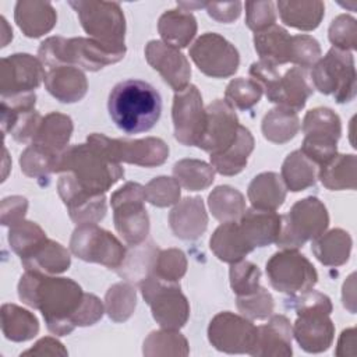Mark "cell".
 <instances>
[{"instance_id":"6da1fadb","label":"cell","mask_w":357,"mask_h":357,"mask_svg":"<svg viewBox=\"0 0 357 357\" xmlns=\"http://www.w3.org/2000/svg\"><path fill=\"white\" fill-rule=\"evenodd\" d=\"M18 297L28 307L42 312L45 324L53 335L66 336L77 328L85 293L70 278L25 271L18 282Z\"/></svg>"},{"instance_id":"7a4b0ae2","label":"cell","mask_w":357,"mask_h":357,"mask_svg":"<svg viewBox=\"0 0 357 357\" xmlns=\"http://www.w3.org/2000/svg\"><path fill=\"white\" fill-rule=\"evenodd\" d=\"M107 110L112 121L123 132H146L160 119L162 98L149 82L130 78L112 88Z\"/></svg>"},{"instance_id":"3957f363","label":"cell","mask_w":357,"mask_h":357,"mask_svg":"<svg viewBox=\"0 0 357 357\" xmlns=\"http://www.w3.org/2000/svg\"><path fill=\"white\" fill-rule=\"evenodd\" d=\"M127 50L112 49L92 38L50 36L38 49V59L47 70L59 66H75L85 71H98L124 59Z\"/></svg>"},{"instance_id":"277c9868","label":"cell","mask_w":357,"mask_h":357,"mask_svg":"<svg viewBox=\"0 0 357 357\" xmlns=\"http://www.w3.org/2000/svg\"><path fill=\"white\" fill-rule=\"evenodd\" d=\"M54 173H70L86 190L105 194L123 178L124 169L95 145L85 142L67 146L57 158Z\"/></svg>"},{"instance_id":"5b68a950","label":"cell","mask_w":357,"mask_h":357,"mask_svg":"<svg viewBox=\"0 0 357 357\" xmlns=\"http://www.w3.org/2000/svg\"><path fill=\"white\" fill-rule=\"evenodd\" d=\"M250 75L262 88L269 102L294 112H300L314 92L307 70L297 66L280 75L278 67L259 60L251 64Z\"/></svg>"},{"instance_id":"8992f818","label":"cell","mask_w":357,"mask_h":357,"mask_svg":"<svg viewBox=\"0 0 357 357\" xmlns=\"http://www.w3.org/2000/svg\"><path fill=\"white\" fill-rule=\"evenodd\" d=\"M328 226L329 213L324 202L312 195L305 197L282 215L276 244L282 250H297L326 231Z\"/></svg>"},{"instance_id":"52a82bcc","label":"cell","mask_w":357,"mask_h":357,"mask_svg":"<svg viewBox=\"0 0 357 357\" xmlns=\"http://www.w3.org/2000/svg\"><path fill=\"white\" fill-rule=\"evenodd\" d=\"M82 29L89 38L117 50H127L126 17L119 3L103 0H70Z\"/></svg>"},{"instance_id":"ba28073f","label":"cell","mask_w":357,"mask_h":357,"mask_svg":"<svg viewBox=\"0 0 357 357\" xmlns=\"http://www.w3.org/2000/svg\"><path fill=\"white\" fill-rule=\"evenodd\" d=\"M311 84L324 95H332L337 103H349L357 93V74L351 52L331 47L311 70Z\"/></svg>"},{"instance_id":"9c48e42d","label":"cell","mask_w":357,"mask_h":357,"mask_svg":"<svg viewBox=\"0 0 357 357\" xmlns=\"http://www.w3.org/2000/svg\"><path fill=\"white\" fill-rule=\"evenodd\" d=\"M144 202V187L134 181L126 183L110 197L114 227L128 245L144 243L149 234V216Z\"/></svg>"},{"instance_id":"30bf717a","label":"cell","mask_w":357,"mask_h":357,"mask_svg":"<svg viewBox=\"0 0 357 357\" xmlns=\"http://www.w3.org/2000/svg\"><path fill=\"white\" fill-rule=\"evenodd\" d=\"M145 303L151 307L152 317L163 329L178 331L190 317V304L180 284L165 282L149 275L139 283Z\"/></svg>"},{"instance_id":"8fae6325","label":"cell","mask_w":357,"mask_h":357,"mask_svg":"<svg viewBox=\"0 0 357 357\" xmlns=\"http://www.w3.org/2000/svg\"><path fill=\"white\" fill-rule=\"evenodd\" d=\"M86 142L95 145L117 163L124 162L142 167H156L163 165L169 158L167 144L158 137L123 139L109 138L105 134L93 132L88 135Z\"/></svg>"},{"instance_id":"7c38bea8","label":"cell","mask_w":357,"mask_h":357,"mask_svg":"<svg viewBox=\"0 0 357 357\" xmlns=\"http://www.w3.org/2000/svg\"><path fill=\"white\" fill-rule=\"evenodd\" d=\"M266 276L276 291L290 296L308 291L318 282L315 266L297 250L275 252L266 262Z\"/></svg>"},{"instance_id":"4fadbf2b","label":"cell","mask_w":357,"mask_h":357,"mask_svg":"<svg viewBox=\"0 0 357 357\" xmlns=\"http://www.w3.org/2000/svg\"><path fill=\"white\" fill-rule=\"evenodd\" d=\"M70 250L85 262L100 264L114 271L121 265L127 251L114 234L96 223L77 226L70 238Z\"/></svg>"},{"instance_id":"5bb4252c","label":"cell","mask_w":357,"mask_h":357,"mask_svg":"<svg viewBox=\"0 0 357 357\" xmlns=\"http://www.w3.org/2000/svg\"><path fill=\"white\" fill-rule=\"evenodd\" d=\"M188 54L198 70L212 78L231 77L240 66L238 50L216 32H205L197 38Z\"/></svg>"},{"instance_id":"9a60e30c","label":"cell","mask_w":357,"mask_h":357,"mask_svg":"<svg viewBox=\"0 0 357 357\" xmlns=\"http://www.w3.org/2000/svg\"><path fill=\"white\" fill-rule=\"evenodd\" d=\"M172 119L174 138L181 145L198 146L206 124V110L195 85L190 84L183 91L174 92Z\"/></svg>"},{"instance_id":"2e32d148","label":"cell","mask_w":357,"mask_h":357,"mask_svg":"<svg viewBox=\"0 0 357 357\" xmlns=\"http://www.w3.org/2000/svg\"><path fill=\"white\" fill-rule=\"evenodd\" d=\"M255 337L257 326L252 321L230 311L216 314L208 326L209 343L227 354H250Z\"/></svg>"},{"instance_id":"e0dca14e","label":"cell","mask_w":357,"mask_h":357,"mask_svg":"<svg viewBox=\"0 0 357 357\" xmlns=\"http://www.w3.org/2000/svg\"><path fill=\"white\" fill-rule=\"evenodd\" d=\"M42 61L29 53H14L0 61V93L1 98L35 92L45 81Z\"/></svg>"},{"instance_id":"ac0fdd59","label":"cell","mask_w":357,"mask_h":357,"mask_svg":"<svg viewBox=\"0 0 357 357\" xmlns=\"http://www.w3.org/2000/svg\"><path fill=\"white\" fill-rule=\"evenodd\" d=\"M57 192L67 206L70 219L77 225L98 223L107 212L105 194H96L82 187L73 174L63 173L57 181Z\"/></svg>"},{"instance_id":"d6986e66","label":"cell","mask_w":357,"mask_h":357,"mask_svg":"<svg viewBox=\"0 0 357 357\" xmlns=\"http://www.w3.org/2000/svg\"><path fill=\"white\" fill-rule=\"evenodd\" d=\"M35 92L1 98L0 114L4 137L11 134L17 142H32L42 121V116L35 110Z\"/></svg>"},{"instance_id":"ffe728a7","label":"cell","mask_w":357,"mask_h":357,"mask_svg":"<svg viewBox=\"0 0 357 357\" xmlns=\"http://www.w3.org/2000/svg\"><path fill=\"white\" fill-rule=\"evenodd\" d=\"M206 124L198 148L209 155L227 149L238 132V117L234 109L225 100L216 99L206 107Z\"/></svg>"},{"instance_id":"44dd1931","label":"cell","mask_w":357,"mask_h":357,"mask_svg":"<svg viewBox=\"0 0 357 357\" xmlns=\"http://www.w3.org/2000/svg\"><path fill=\"white\" fill-rule=\"evenodd\" d=\"M145 59L174 92L183 91L190 85L191 67L178 49L162 40H149L145 46Z\"/></svg>"},{"instance_id":"7402d4cb","label":"cell","mask_w":357,"mask_h":357,"mask_svg":"<svg viewBox=\"0 0 357 357\" xmlns=\"http://www.w3.org/2000/svg\"><path fill=\"white\" fill-rule=\"evenodd\" d=\"M291 328L298 346L307 353H322L332 346L335 325L326 312H300Z\"/></svg>"},{"instance_id":"603a6c76","label":"cell","mask_w":357,"mask_h":357,"mask_svg":"<svg viewBox=\"0 0 357 357\" xmlns=\"http://www.w3.org/2000/svg\"><path fill=\"white\" fill-rule=\"evenodd\" d=\"M291 337L293 328L289 318L282 314H272L266 324L257 326L255 344L250 354L257 357H289L293 354Z\"/></svg>"},{"instance_id":"cb8c5ba5","label":"cell","mask_w":357,"mask_h":357,"mask_svg":"<svg viewBox=\"0 0 357 357\" xmlns=\"http://www.w3.org/2000/svg\"><path fill=\"white\" fill-rule=\"evenodd\" d=\"M169 225L176 237L194 241L208 227V213L201 197H187L178 201L169 213Z\"/></svg>"},{"instance_id":"d4e9b609","label":"cell","mask_w":357,"mask_h":357,"mask_svg":"<svg viewBox=\"0 0 357 357\" xmlns=\"http://www.w3.org/2000/svg\"><path fill=\"white\" fill-rule=\"evenodd\" d=\"M237 223L245 243L254 251L255 248L276 243L280 231L282 216L275 211L250 208L245 209Z\"/></svg>"},{"instance_id":"484cf974","label":"cell","mask_w":357,"mask_h":357,"mask_svg":"<svg viewBox=\"0 0 357 357\" xmlns=\"http://www.w3.org/2000/svg\"><path fill=\"white\" fill-rule=\"evenodd\" d=\"M45 88L59 102L75 103L86 95L88 79L75 66H59L46 71Z\"/></svg>"},{"instance_id":"4316f807","label":"cell","mask_w":357,"mask_h":357,"mask_svg":"<svg viewBox=\"0 0 357 357\" xmlns=\"http://www.w3.org/2000/svg\"><path fill=\"white\" fill-rule=\"evenodd\" d=\"M14 20L28 38H40L57 22V13L49 1L20 0L14 7Z\"/></svg>"},{"instance_id":"83f0119b","label":"cell","mask_w":357,"mask_h":357,"mask_svg":"<svg viewBox=\"0 0 357 357\" xmlns=\"http://www.w3.org/2000/svg\"><path fill=\"white\" fill-rule=\"evenodd\" d=\"M254 144L251 131L240 124L234 142L223 152L209 156L211 166L222 176L238 174L247 166L248 158L254 151Z\"/></svg>"},{"instance_id":"f1b7e54d","label":"cell","mask_w":357,"mask_h":357,"mask_svg":"<svg viewBox=\"0 0 357 357\" xmlns=\"http://www.w3.org/2000/svg\"><path fill=\"white\" fill-rule=\"evenodd\" d=\"M198 25L192 13L181 8H173L165 11L158 21V32L162 42L183 49L194 39Z\"/></svg>"},{"instance_id":"f546056e","label":"cell","mask_w":357,"mask_h":357,"mask_svg":"<svg viewBox=\"0 0 357 357\" xmlns=\"http://www.w3.org/2000/svg\"><path fill=\"white\" fill-rule=\"evenodd\" d=\"M317 178L331 191L356 190L357 156L354 153H336L332 159L319 166Z\"/></svg>"},{"instance_id":"4dcf8cb0","label":"cell","mask_w":357,"mask_h":357,"mask_svg":"<svg viewBox=\"0 0 357 357\" xmlns=\"http://www.w3.org/2000/svg\"><path fill=\"white\" fill-rule=\"evenodd\" d=\"M276 7L282 22L300 31H314L325 15L321 0H279Z\"/></svg>"},{"instance_id":"1f68e13d","label":"cell","mask_w":357,"mask_h":357,"mask_svg":"<svg viewBox=\"0 0 357 357\" xmlns=\"http://www.w3.org/2000/svg\"><path fill=\"white\" fill-rule=\"evenodd\" d=\"M254 47L261 61L275 67L290 63L291 35L280 25H272L254 35Z\"/></svg>"},{"instance_id":"d6a6232c","label":"cell","mask_w":357,"mask_h":357,"mask_svg":"<svg viewBox=\"0 0 357 357\" xmlns=\"http://www.w3.org/2000/svg\"><path fill=\"white\" fill-rule=\"evenodd\" d=\"M351 245V236L346 230L332 229L311 241V251L322 265L340 266L349 261Z\"/></svg>"},{"instance_id":"836d02e7","label":"cell","mask_w":357,"mask_h":357,"mask_svg":"<svg viewBox=\"0 0 357 357\" xmlns=\"http://www.w3.org/2000/svg\"><path fill=\"white\" fill-rule=\"evenodd\" d=\"M247 197L252 208L276 211L286 199V187L278 173L264 172L251 180L247 190Z\"/></svg>"},{"instance_id":"e575fe53","label":"cell","mask_w":357,"mask_h":357,"mask_svg":"<svg viewBox=\"0 0 357 357\" xmlns=\"http://www.w3.org/2000/svg\"><path fill=\"white\" fill-rule=\"evenodd\" d=\"M209 248L218 259L227 264L238 262L252 251L245 243L237 220L218 226L209 238Z\"/></svg>"},{"instance_id":"d590c367","label":"cell","mask_w":357,"mask_h":357,"mask_svg":"<svg viewBox=\"0 0 357 357\" xmlns=\"http://www.w3.org/2000/svg\"><path fill=\"white\" fill-rule=\"evenodd\" d=\"M25 271H36L46 275L66 272L71 265L68 250L60 243L46 238L32 254L21 259Z\"/></svg>"},{"instance_id":"8d00e7d4","label":"cell","mask_w":357,"mask_h":357,"mask_svg":"<svg viewBox=\"0 0 357 357\" xmlns=\"http://www.w3.org/2000/svg\"><path fill=\"white\" fill-rule=\"evenodd\" d=\"M73 130L74 124L70 116L59 112H50L42 117L39 128L31 144L61 153L68 146Z\"/></svg>"},{"instance_id":"74e56055","label":"cell","mask_w":357,"mask_h":357,"mask_svg":"<svg viewBox=\"0 0 357 357\" xmlns=\"http://www.w3.org/2000/svg\"><path fill=\"white\" fill-rule=\"evenodd\" d=\"M159 248L152 241H144L137 245H130L121 265L116 269L117 275L126 282L139 284L152 271Z\"/></svg>"},{"instance_id":"f35d334b","label":"cell","mask_w":357,"mask_h":357,"mask_svg":"<svg viewBox=\"0 0 357 357\" xmlns=\"http://www.w3.org/2000/svg\"><path fill=\"white\" fill-rule=\"evenodd\" d=\"M1 332L11 342H26L33 339L39 332L38 318L28 310L6 303L0 310Z\"/></svg>"},{"instance_id":"ab89813d","label":"cell","mask_w":357,"mask_h":357,"mask_svg":"<svg viewBox=\"0 0 357 357\" xmlns=\"http://www.w3.org/2000/svg\"><path fill=\"white\" fill-rule=\"evenodd\" d=\"M317 167L300 149L289 153L282 163L280 174L286 190L298 192L312 187L317 181Z\"/></svg>"},{"instance_id":"60d3db41","label":"cell","mask_w":357,"mask_h":357,"mask_svg":"<svg viewBox=\"0 0 357 357\" xmlns=\"http://www.w3.org/2000/svg\"><path fill=\"white\" fill-rule=\"evenodd\" d=\"M261 130L265 139L273 144H286L300 130L298 114L287 107L276 106L264 116Z\"/></svg>"},{"instance_id":"b9f144b4","label":"cell","mask_w":357,"mask_h":357,"mask_svg":"<svg viewBox=\"0 0 357 357\" xmlns=\"http://www.w3.org/2000/svg\"><path fill=\"white\" fill-rule=\"evenodd\" d=\"M208 206L215 219L219 222L238 220L245 212L244 195L230 185H218L208 195Z\"/></svg>"},{"instance_id":"7bdbcfd3","label":"cell","mask_w":357,"mask_h":357,"mask_svg":"<svg viewBox=\"0 0 357 357\" xmlns=\"http://www.w3.org/2000/svg\"><path fill=\"white\" fill-rule=\"evenodd\" d=\"M304 137L317 139L339 141L342 135L340 117L329 107H315L305 113L303 119Z\"/></svg>"},{"instance_id":"ee69618b","label":"cell","mask_w":357,"mask_h":357,"mask_svg":"<svg viewBox=\"0 0 357 357\" xmlns=\"http://www.w3.org/2000/svg\"><path fill=\"white\" fill-rule=\"evenodd\" d=\"M173 177L187 191H202L215 180V169L199 159H181L173 166Z\"/></svg>"},{"instance_id":"f6af8a7d","label":"cell","mask_w":357,"mask_h":357,"mask_svg":"<svg viewBox=\"0 0 357 357\" xmlns=\"http://www.w3.org/2000/svg\"><path fill=\"white\" fill-rule=\"evenodd\" d=\"M142 353L146 357L159 356H188L187 339L174 329L152 331L144 340Z\"/></svg>"},{"instance_id":"bcb514c9","label":"cell","mask_w":357,"mask_h":357,"mask_svg":"<svg viewBox=\"0 0 357 357\" xmlns=\"http://www.w3.org/2000/svg\"><path fill=\"white\" fill-rule=\"evenodd\" d=\"M137 307V290L130 282H119L110 286L105 294V312L114 322L131 318Z\"/></svg>"},{"instance_id":"7dc6e473","label":"cell","mask_w":357,"mask_h":357,"mask_svg":"<svg viewBox=\"0 0 357 357\" xmlns=\"http://www.w3.org/2000/svg\"><path fill=\"white\" fill-rule=\"evenodd\" d=\"M46 238L45 230L38 223L25 219L15 223L8 230L10 248L20 257V259L32 254Z\"/></svg>"},{"instance_id":"c3c4849f","label":"cell","mask_w":357,"mask_h":357,"mask_svg":"<svg viewBox=\"0 0 357 357\" xmlns=\"http://www.w3.org/2000/svg\"><path fill=\"white\" fill-rule=\"evenodd\" d=\"M59 155L60 153L52 152L36 144H31L22 151L20 156L21 172L25 176L33 178L47 177L50 173H54Z\"/></svg>"},{"instance_id":"681fc988","label":"cell","mask_w":357,"mask_h":357,"mask_svg":"<svg viewBox=\"0 0 357 357\" xmlns=\"http://www.w3.org/2000/svg\"><path fill=\"white\" fill-rule=\"evenodd\" d=\"M262 96V88L251 78H234L225 91V100L238 110H248L255 106Z\"/></svg>"},{"instance_id":"f907efd6","label":"cell","mask_w":357,"mask_h":357,"mask_svg":"<svg viewBox=\"0 0 357 357\" xmlns=\"http://www.w3.org/2000/svg\"><path fill=\"white\" fill-rule=\"evenodd\" d=\"M185 254L178 248L159 250L151 275L165 282L178 283L187 272Z\"/></svg>"},{"instance_id":"816d5d0a","label":"cell","mask_w":357,"mask_h":357,"mask_svg":"<svg viewBox=\"0 0 357 357\" xmlns=\"http://www.w3.org/2000/svg\"><path fill=\"white\" fill-rule=\"evenodd\" d=\"M145 201L158 208L176 205L180 201V184L174 177L158 176L144 187Z\"/></svg>"},{"instance_id":"f5cc1de1","label":"cell","mask_w":357,"mask_h":357,"mask_svg":"<svg viewBox=\"0 0 357 357\" xmlns=\"http://www.w3.org/2000/svg\"><path fill=\"white\" fill-rule=\"evenodd\" d=\"M229 279L230 287L237 297L247 296L261 287V269L255 264L241 259L238 262L230 264Z\"/></svg>"},{"instance_id":"db71d44e","label":"cell","mask_w":357,"mask_h":357,"mask_svg":"<svg viewBox=\"0 0 357 357\" xmlns=\"http://www.w3.org/2000/svg\"><path fill=\"white\" fill-rule=\"evenodd\" d=\"M236 304L241 315L251 321L266 319L273 314V310H275L273 297L262 286L251 294L237 297Z\"/></svg>"},{"instance_id":"11a10c76","label":"cell","mask_w":357,"mask_h":357,"mask_svg":"<svg viewBox=\"0 0 357 357\" xmlns=\"http://www.w3.org/2000/svg\"><path fill=\"white\" fill-rule=\"evenodd\" d=\"M328 38L333 47L340 50H356L357 49V21L349 14H340L332 20Z\"/></svg>"},{"instance_id":"9f6ffc18","label":"cell","mask_w":357,"mask_h":357,"mask_svg":"<svg viewBox=\"0 0 357 357\" xmlns=\"http://www.w3.org/2000/svg\"><path fill=\"white\" fill-rule=\"evenodd\" d=\"M319 42L305 33L291 35V53L290 63L301 68L312 67L321 59Z\"/></svg>"},{"instance_id":"6f0895ef","label":"cell","mask_w":357,"mask_h":357,"mask_svg":"<svg viewBox=\"0 0 357 357\" xmlns=\"http://www.w3.org/2000/svg\"><path fill=\"white\" fill-rule=\"evenodd\" d=\"M245 24L247 26L257 32H261L276 22L275 3L266 1H245Z\"/></svg>"},{"instance_id":"680465c9","label":"cell","mask_w":357,"mask_h":357,"mask_svg":"<svg viewBox=\"0 0 357 357\" xmlns=\"http://www.w3.org/2000/svg\"><path fill=\"white\" fill-rule=\"evenodd\" d=\"M286 305L289 308H293L296 311V314L321 311V312H326L331 315L332 308H333L332 301L326 294L319 293L312 289L308 291L300 293V294L290 296V298L286 300Z\"/></svg>"},{"instance_id":"91938a15","label":"cell","mask_w":357,"mask_h":357,"mask_svg":"<svg viewBox=\"0 0 357 357\" xmlns=\"http://www.w3.org/2000/svg\"><path fill=\"white\" fill-rule=\"evenodd\" d=\"M28 211V201L25 197L21 195H11L6 197L1 201V225L3 226H14L15 223L21 222L25 218Z\"/></svg>"},{"instance_id":"94428289","label":"cell","mask_w":357,"mask_h":357,"mask_svg":"<svg viewBox=\"0 0 357 357\" xmlns=\"http://www.w3.org/2000/svg\"><path fill=\"white\" fill-rule=\"evenodd\" d=\"M241 1H230V3H206V13L211 18L218 22L230 24L236 21L241 14Z\"/></svg>"},{"instance_id":"6125c7cd","label":"cell","mask_w":357,"mask_h":357,"mask_svg":"<svg viewBox=\"0 0 357 357\" xmlns=\"http://www.w3.org/2000/svg\"><path fill=\"white\" fill-rule=\"evenodd\" d=\"M68 356L67 349L56 337L46 336L39 339L31 349L21 353V356Z\"/></svg>"},{"instance_id":"be15d7a7","label":"cell","mask_w":357,"mask_h":357,"mask_svg":"<svg viewBox=\"0 0 357 357\" xmlns=\"http://www.w3.org/2000/svg\"><path fill=\"white\" fill-rule=\"evenodd\" d=\"M335 354L339 357L356 356V329L354 328H347L340 333Z\"/></svg>"},{"instance_id":"e7e4bbea","label":"cell","mask_w":357,"mask_h":357,"mask_svg":"<svg viewBox=\"0 0 357 357\" xmlns=\"http://www.w3.org/2000/svg\"><path fill=\"white\" fill-rule=\"evenodd\" d=\"M354 278L356 275L351 273L347 280L343 283V293H342V300H343V305L351 312H356V301H354Z\"/></svg>"},{"instance_id":"03108f58","label":"cell","mask_w":357,"mask_h":357,"mask_svg":"<svg viewBox=\"0 0 357 357\" xmlns=\"http://www.w3.org/2000/svg\"><path fill=\"white\" fill-rule=\"evenodd\" d=\"M208 1H178L177 8H181L184 11H192L195 8H205Z\"/></svg>"},{"instance_id":"003e7915","label":"cell","mask_w":357,"mask_h":357,"mask_svg":"<svg viewBox=\"0 0 357 357\" xmlns=\"http://www.w3.org/2000/svg\"><path fill=\"white\" fill-rule=\"evenodd\" d=\"M0 21H1V26H3V42H1V47H4V46H7V39H8V40L13 39V29L6 31V29L8 28V24H7V21H6L4 17H0Z\"/></svg>"}]
</instances>
